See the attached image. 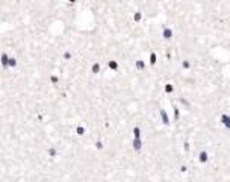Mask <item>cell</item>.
<instances>
[{
  "instance_id": "277c9868",
  "label": "cell",
  "mask_w": 230,
  "mask_h": 182,
  "mask_svg": "<svg viewBox=\"0 0 230 182\" xmlns=\"http://www.w3.org/2000/svg\"><path fill=\"white\" fill-rule=\"evenodd\" d=\"M18 65H20V61H18V58L15 55H11V58H9V62H8V68L9 70H17Z\"/></svg>"
},
{
  "instance_id": "3957f363",
  "label": "cell",
  "mask_w": 230,
  "mask_h": 182,
  "mask_svg": "<svg viewBox=\"0 0 230 182\" xmlns=\"http://www.w3.org/2000/svg\"><path fill=\"white\" fill-rule=\"evenodd\" d=\"M9 58H11V53H9V52H6V50L0 52V67H2L3 70H9V68H8Z\"/></svg>"
},
{
  "instance_id": "7a4b0ae2",
  "label": "cell",
  "mask_w": 230,
  "mask_h": 182,
  "mask_svg": "<svg viewBox=\"0 0 230 182\" xmlns=\"http://www.w3.org/2000/svg\"><path fill=\"white\" fill-rule=\"evenodd\" d=\"M218 155H226V156H229L230 158V152L229 150H216V152H213L212 155H211V158L212 156H218ZM141 161H167V163H171V161H168V159H165V158H160V156H153V155H148V153H144V152H141V153H135V156H133V159H132V164H130V167L126 170V173L123 175V178H121V181L120 182H127V179H129V176L133 173V170L138 167V164L141 163ZM191 161H195V159H191ZM189 161V163H191ZM188 163V164H189ZM174 164V163H171ZM188 164H186V168H188ZM176 165V164H174ZM177 167V165H176ZM179 168V167H177ZM179 172H180V168H179ZM186 175V173H185Z\"/></svg>"
},
{
  "instance_id": "6da1fadb",
  "label": "cell",
  "mask_w": 230,
  "mask_h": 182,
  "mask_svg": "<svg viewBox=\"0 0 230 182\" xmlns=\"http://www.w3.org/2000/svg\"><path fill=\"white\" fill-rule=\"evenodd\" d=\"M127 182H230V158L212 156L206 165L191 161L186 175L167 161H141Z\"/></svg>"
}]
</instances>
